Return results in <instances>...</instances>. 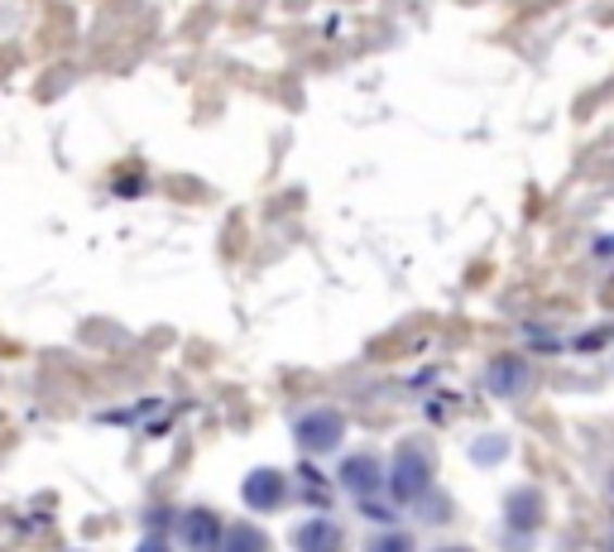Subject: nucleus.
Segmentation results:
<instances>
[{
    "instance_id": "nucleus-1",
    "label": "nucleus",
    "mask_w": 614,
    "mask_h": 552,
    "mask_svg": "<svg viewBox=\"0 0 614 552\" xmlns=\"http://www.w3.org/2000/svg\"><path fill=\"white\" fill-rule=\"evenodd\" d=\"M346 423L341 413L331 409H308L303 418H298V442H303V452H331L336 442H341Z\"/></svg>"
},
{
    "instance_id": "nucleus-2",
    "label": "nucleus",
    "mask_w": 614,
    "mask_h": 552,
    "mask_svg": "<svg viewBox=\"0 0 614 552\" xmlns=\"http://www.w3.org/2000/svg\"><path fill=\"white\" fill-rule=\"evenodd\" d=\"M427 476H433V466H427V456L418 452V447H403L399 462H393V476L389 486L399 500H418V494L427 490Z\"/></svg>"
},
{
    "instance_id": "nucleus-3",
    "label": "nucleus",
    "mask_w": 614,
    "mask_h": 552,
    "mask_svg": "<svg viewBox=\"0 0 614 552\" xmlns=\"http://www.w3.org/2000/svg\"><path fill=\"white\" fill-rule=\"evenodd\" d=\"M240 494H246L250 510H274V504H284V476L279 471H250Z\"/></svg>"
},
{
    "instance_id": "nucleus-4",
    "label": "nucleus",
    "mask_w": 614,
    "mask_h": 552,
    "mask_svg": "<svg viewBox=\"0 0 614 552\" xmlns=\"http://www.w3.org/2000/svg\"><path fill=\"white\" fill-rule=\"evenodd\" d=\"M183 543H188V552H216V543H222V524H216L206 510H192L188 519H183Z\"/></svg>"
},
{
    "instance_id": "nucleus-5",
    "label": "nucleus",
    "mask_w": 614,
    "mask_h": 552,
    "mask_svg": "<svg viewBox=\"0 0 614 552\" xmlns=\"http://www.w3.org/2000/svg\"><path fill=\"white\" fill-rule=\"evenodd\" d=\"M293 543H298V552H341V528L331 519H308L293 534Z\"/></svg>"
},
{
    "instance_id": "nucleus-6",
    "label": "nucleus",
    "mask_w": 614,
    "mask_h": 552,
    "mask_svg": "<svg viewBox=\"0 0 614 552\" xmlns=\"http://www.w3.org/2000/svg\"><path fill=\"white\" fill-rule=\"evenodd\" d=\"M341 486L355 490V494H369L385 486V476H379V462L375 456H351V462L341 466Z\"/></svg>"
},
{
    "instance_id": "nucleus-7",
    "label": "nucleus",
    "mask_w": 614,
    "mask_h": 552,
    "mask_svg": "<svg viewBox=\"0 0 614 552\" xmlns=\"http://www.w3.org/2000/svg\"><path fill=\"white\" fill-rule=\"evenodd\" d=\"M222 552H270V538H264L260 528H250V524H236L226 534V548Z\"/></svg>"
},
{
    "instance_id": "nucleus-8",
    "label": "nucleus",
    "mask_w": 614,
    "mask_h": 552,
    "mask_svg": "<svg viewBox=\"0 0 614 552\" xmlns=\"http://www.w3.org/2000/svg\"><path fill=\"white\" fill-rule=\"evenodd\" d=\"M524 365H518V361H500V365H494V371H490V389H500V394H514V389H524Z\"/></svg>"
},
{
    "instance_id": "nucleus-9",
    "label": "nucleus",
    "mask_w": 614,
    "mask_h": 552,
    "mask_svg": "<svg viewBox=\"0 0 614 552\" xmlns=\"http://www.w3.org/2000/svg\"><path fill=\"white\" fill-rule=\"evenodd\" d=\"M369 552H413V548H409V538L389 534V538H375V543H369Z\"/></svg>"
},
{
    "instance_id": "nucleus-10",
    "label": "nucleus",
    "mask_w": 614,
    "mask_h": 552,
    "mask_svg": "<svg viewBox=\"0 0 614 552\" xmlns=\"http://www.w3.org/2000/svg\"><path fill=\"white\" fill-rule=\"evenodd\" d=\"M140 552H164V543H154V538H149V543H145Z\"/></svg>"
},
{
    "instance_id": "nucleus-11",
    "label": "nucleus",
    "mask_w": 614,
    "mask_h": 552,
    "mask_svg": "<svg viewBox=\"0 0 614 552\" xmlns=\"http://www.w3.org/2000/svg\"><path fill=\"white\" fill-rule=\"evenodd\" d=\"M447 552H461V548H447Z\"/></svg>"
},
{
    "instance_id": "nucleus-12",
    "label": "nucleus",
    "mask_w": 614,
    "mask_h": 552,
    "mask_svg": "<svg viewBox=\"0 0 614 552\" xmlns=\"http://www.w3.org/2000/svg\"><path fill=\"white\" fill-rule=\"evenodd\" d=\"M610 552H614V543H610Z\"/></svg>"
}]
</instances>
